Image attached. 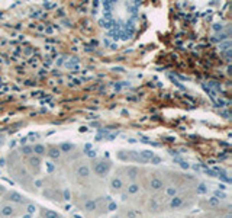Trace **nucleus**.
Returning a JSON list of instances; mask_svg holds the SVG:
<instances>
[{
    "label": "nucleus",
    "mask_w": 232,
    "mask_h": 218,
    "mask_svg": "<svg viewBox=\"0 0 232 218\" xmlns=\"http://www.w3.org/2000/svg\"><path fill=\"white\" fill-rule=\"evenodd\" d=\"M84 211L86 212H95L97 209V201L96 199H93V198H89L84 201V205H83Z\"/></svg>",
    "instance_id": "1"
},
{
    "label": "nucleus",
    "mask_w": 232,
    "mask_h": 218,
    "mask_svg": "<svg viewBox=\"0 0 232 218\" xmlns=\"http://www.w3.org/2000/svg\"><path fill=\"white\" fill-rule=\"evenodd\" d=\"M41 217L42 218H62L60 214H57L55 211L52 209H46V208H42L41 209Z\"/></svg>",
    "instance_id": "2"
}]
</instances>
